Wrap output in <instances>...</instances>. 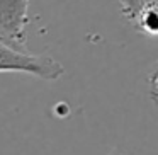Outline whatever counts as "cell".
Masks as SVG:
<instances>
[{
	"instance_id": "cell-1",
	"label": "cell",
	"mask_w": 158,
	"mask_h": 155,
	"mask_svg": "<svg viewBox=\"0 0 158 155\" xmlns=\"http://www.w3.org/2000/svg\"><path fill=\"white\" fill-rule=\"evenodd\" d=\"M0 73H26L43 80H56L65 73V68L48 55H34L0 39Z\"/></svg>"
},
{
	"instance_id": "cell-2",
	"label": "cell",
	"mask_w": 158,
	"mask_h": 155,
	"mask_svg": "<svg viewBox=\"0 0 158 155\" xmlns=\"http://www.w3.org/2000/svg\"><path fill=\"white\" fill-rule=\"evenodd\" d=\"M29 0H0V39L26 48Z\"/></svg>"
},
{
	"instance_id": "cell-3",
	"label": "cell",
	"mask_w": 158,
	"mask_h": 155,
	"mask_svg": "<svg viewBox=\"0 0 158 155\" xmlns=\"http://www.w3.org/2000/svg\"><path fill=\"white\" fill-rule=\"evenodd\" d=\"M131 22L139 32L151 38H158V0L143 2Z\"/></svg>"
},
{
	"instance_id": "cell-5",
	"label": "cell",
	"mask_w": 158,
	"mask_h": 155,
	"mask_svg": "<svg viewBox=\"0 0 158 155\" xmlns=\"http://www.w3.org/2000/svg\"><path fill=\"white\" fill-rule=\"evenodd\" d=\"M148 87H150V97L155 102V106H158V63L153 67V70L148 75Z\"/></svg>"
},
{
	"instance_id": "cell-4",
	"label": "cell",
	"mask_w": 158,
	"mask_h": 155,
	"mask_svg": "<svg viewBox=\"0 0 158 155\" xmlns=\"http://www.w3.org/2000/svg\"><path fill=\"white\" fill-rule=\"evenodd\" d=\"M143 2L144 0H119V5H121L123 14L131 21L136 15V12L139 11V7L143 5Z\"/></svg>"
}]
</instances>
